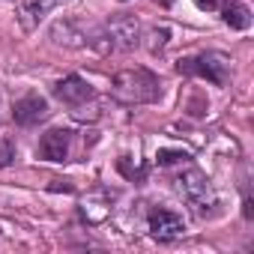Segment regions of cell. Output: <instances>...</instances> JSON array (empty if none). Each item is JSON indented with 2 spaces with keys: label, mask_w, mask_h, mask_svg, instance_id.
I'll return each instance as SVG.
<instances>
[{
  "label": "cell",
  "mask_w": 254,
  "mask_h": 254,
  "mask_svg": "<svg viewBox=\"0 0 254 254\" xmlns=\"http://www.w3.org/2000/svg\"><path fill=\"white\" fill-rule=\"evenodd\" d=\"M72 150V132L69 129H48L39 141V159L45 162H66Z\"/></svg>",
  "instance_id": "cell-7"
},
{
  "label": "cell",
  "mask_w": 254,
  "mask_h": 254,
  "mask_svg": "<svg viewBox=\"0 0 254 254\" xmlns=\"http://www.w3.org/2000/svg\"><path fill=\"white\" fill-rule=\"evenodd\" d=\"M147 224H150L153 239H159V242H171V239H177V236L186 230V227H183V218H180L177 212H171V209H162V206H156V209L150 212Z\"/></svg>",
  "instance_id": "cell-9"
},
{
  "label": "cell",
  "mask_w": 254,
  "mask_h": 254,
  "mask_svg": "<svg viewBox=\"0 0 254 254\" xmlns=\"http://www.w3.org/2000/svg\"><path fill=\"white\" fill-rule=\"evenodd\" d=\"M117 168H120V174H123L126 180H132V183H141V180L147 177V165H141V168H132L129 162H126V159H120V165H117Z\"/></svg>",
  "instance_id": "cell-14"
},
{
  "label": "cell",
  "mask_w": 254,
  "mask_h": 254,
  "mask_svg": "<svg viewBox=\"0 0 254 254\" xmlns=\"http://www.w3.org/2000/svg\"><path fill=\"white\" fill-rule=\"evenodd\" d=\"M15 162V141L12 138H0V171H3V168H9Z\"/></svg>",
  "instance_id": "cell-13"
},
{
  "label": "cell",
  "mask_w": 254,
  "mask_h": 254,
  "mask_svg": "<svg viewBox=\"0 0 254 254\" xmlns=\"http://www.w3.org/2000/svg\"><path fill=\"white\" fill-rule=\"evenodd\" d=\"M54 96L72 111V117L75 120H96L93 114H87V105H93V99H96V90H93V84L90 81H84L81 75H66V78H60L57 84H54Z\"/></svg>",
  "instance_id": "cell-4"
},
{
  "label": "cell",
  "mask_w": 254,
  "mask_h": 254,
  "mask_svg": "<svg viewBox=\"0 0 254 254\" xmlns=\"http://www.w3.org/2000/svg\"><path fill=\"white\" fill-rule=\"evenodd\" d=\"M48 114H51V108H48V102H45L39 93H27V96H21V99L12 105V120H15L18 126H24V129H33V126L45 123Z\"/></svg>",
  "instance_id": "cell-6"
},
{
  "label": "cell",
  "mask_w": 254,
  "mask_h": 254,
  "mask_svg": "<svg viewBox=\"0 0 254 254\" xmlns=\"http://www.w3.org/2000/svg\"><path fill=\"white\" fill-rule=\"evenodd\" d=\"M63 3H69V0H45V6H48V9H54V6H63Z\"/></svg>",
  "instance_id": "cell-17"
},
{
  "label": "cell",
  "mask_w": 254,
  "mask_h": 254,
  "mask_svg": "<svg viewBox=\"0 0 254 254\" xmlns=\"http://www.w3.org/2000/svg\"><path fill=\"white\" fill-rule=\"evenodd\" d=\"M177 69L183 75H197L215 87H227V81H230V60L221 51H203L194 57H183L177 63Z\"/></svg>",
  "instance_id": "cell-3"
},
{
  "label": "cell",
  "mask_w": 254,
  "mask_h": 254,
  "mask_svg": "<svg viewBox=\"0 0 254 254\" xmlns=\"http://www.w3.org/2000/svg\"><path fill=\"white\" fill-rule=\"evenodd\" d=\"M168 36H171V30H168V27H153V30H150V39H153V42H150V51H153V54H159V51L168 45Z\"/></svg>",
  "instance_id": "cell-15"
},
{
  "label": "cell",
  "mask_w": 254,
  "mask_h": 254,
  "mask_svg": "<svg viewBox=\"0 0 254 254\" xmlns=\"http://www.w3.org/2000/svg\"><path fill=\"white\" fill-rule=\"evenodd\" d=\"M221 18L230 30H248L251 27V9L245 3H227L221 9Z\"/></svg>",
  "instance_id": "cell-10"
},
{
  "label": "cell",
  "mask_w": 254,
  "mask_h": 254,
  "mask_svg": "<svg viewBox=\"0 0 254 254\" xmlns=\"http://www.w3.org/2000/svg\"><path fill=\"white\" fill-rule=\"evenodd\" d=\"M194 3H197L200 9H206V12H212V9H218V6H221V0H194Z\"/></svg>",
  "instance_id": "cell-16"
},
{
  "label": "cell",
  "mask_w": 254,
  "mask_h": 254,
  "mask_svg": "<svg viewBox=\"0 0 254 254\" xmlns=\"http://www.w3.org/2000/svg\"><path fill=\"white\" fill-rule=\"evenodd\" d=\"M159 165H189V153H183V150H159Z\"/></svg>",
  "instance_id": "cell-12"
},
{
  "label": "cell",
  "mask_w": 254,
  "mask_h": 254,
  "mask_svg": "<svg viewBox=\"0 0 254 254\" xmlns=\"http://www.w3.org/2000/svg\"><path fill=\"white\" fill-rule=\"evenodd\" d=\"M123 3H126V0H123Z\"/></svg>",
  "instance_id": "cell-18"
},
{
  "label": "cell",
  "mask_w": 254,
  "mask_h": 254,
  "mask_svg": "<svg viewBox=\"0 0 254 254\" xmlns=\"http://www.w3.org/2000/svg\"><path fill=\"white\" fill-rule=\"evenodd\" d=\"M111 96L123 105H153L162 99V81L144 66L123 69L111 78Z\"/></svg>",
  "instance_id": "cell-1"
},
{
  "label": "cell",
  "mask_w": 254,
  "mask_h": 254,
  "mask_svg": "<svg viewBox=\"0 0 254 254\" xmlns=\"http://www.w3.org/2000/svg\"><path fill=\"white\" fill-rule=\"evenodd\" d=\"M51 42L63 48H87V24L75 18H57L51 24Z\"/></svg>",
  "instance_id": "cell-8"
},
{
  "label": "cell",
  "mask_w": 254,
  "mask_h": 254,
  "mask_svg": "<svg viewBox=\"0 0 254 254\" xmlns=\"http://www.w3.org/2000/svg\"><path fill=\"white\" fill-rule=\"evenodd\" d=\"M105 30L114 42V51H135L141 45V24L129 12H117L105 21Z\"/></svg>",
  "instance_id": "cell-5"
},
{
  "label": "cell",
  "mask_w": 254,
  "mask_h": 254,
  "mask_svg": "<svg viewBox=\"0 0 254 254\" xmlns=\"http://www.w3.org/2000/svg\"><path fill=\"white\" fill-rule=\"evenodd\" d=\"M177 186H180V194L186 197V203L191 206L194 218H212L218 212V194L209 183V177L200 171V168H186L180 177H177Z\"/></svg>",
  "instance_id": "cell-2"
},
{
  "label": "cell",
  "mask_w": 254,
  "mask_h": 254,
  "mask_svg": "<svg viewBox=\"0 0 254 254\" xmlns=\"http://www.w3.org/2000/svg\"><path fill=\"white\" fill-rule=\"evenodd\" d=\"M48 12H51V9L45 6V0H24L21 9H18V18H21V24H24L27 30H33Z\"/></svg>",
  "instance_id": "cell-11"
}]
</instances>
